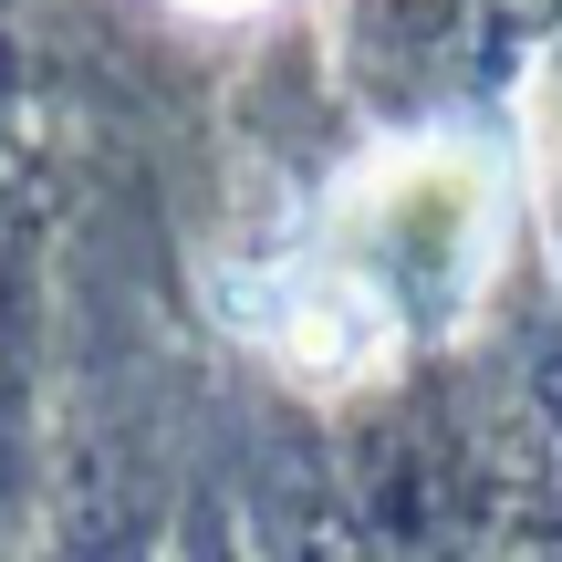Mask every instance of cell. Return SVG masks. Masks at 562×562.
<instances>
[{"label": "cell", "mask_w": 562, "mask_h": 562, "mask_svg": "<svg viewBox=\"0 0 562 562\" xmlns=\"http://www.w3.org/2000/svg\"><path fill=\"white\" fill-rule=\"evenodd\" d=\"M490 220H501V178L480 146H406L375 157L334 199L313 240V271L281 302V364L302 375H375L396 344L406 302H448L459 313L469 281L490 261Z\"/></svg>", "instance_id": "1"}, {"label": "cell", "mask_w": 562, "mask_h": 562, "mask_svg": "<svg viewBox=\"0 0 562 562\" xmlns=\"http://www.w3.org/2000/svg\"><path fill=\"white\" fill-rule=\"evenodd\" d=\"M178 11H209V21H240V11H271V0H178Z\"/></svg>", "instance_id": "2"}]
</instances>
